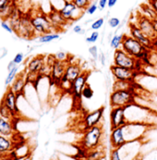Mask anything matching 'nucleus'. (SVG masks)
Instances as JSON below:
<instances>
[{"mask_svg":"<svg viewBox=\"0 0 157 160\" xmlns=\"http://www.w3.org/2000/svg\"><path fill=\"white\" fill-rule=\"evenodd\" d=\"M47 16L52 23L56 32H59L60 31L63 30V28H65L68 24V22L61 15L59 9H56V8L52 6H51V10L47 13Z\"/></svg>","mask_w":157,"mask_h":160,"instance_id":"obj_18","label":"nucleus"},{"mask_svg":"<svg viewBox=\"0 0 157 160\" xmlns=\"http://www.w3.org/2000/svg\"><path fill=\"white\" fill-rule=\"evenodd\" d=\"M148 4L154 8L157 14V0H148Z\"/></svg>","mask_w":157,"mask_h":160,"instance_id":"obj_46","label":"nucleus"},{"mask_svg":"<svg viewBox=\"0 0 157 160\" xmlns=\"http://www.w3.org/2000/svg\"><path fill=\"white\" fill-rule=\"evenodd\" d=\"M113 64L119 66V67H122V68L132 69V70L138 71V72H141V68L144 65L142 63V61L131 57L130 55L126 53L121 48L114 50Z\"/></svg>","mask_w":157,"mask_h":160,"instance_id":"obj_4","label":"nucleus"},{"mask_svg":"<svg viewBox=\"0 0 157 160\" xmlns=\"http://www.w3.org/2000/svg\"><path fill=\"white\" fill-rule=\"evenodd\" d=\"M123 37H124V33H115L112 38L110 39L109 43H110V47L113 50H116L118 48H121L122 45V41H123Z\"/></svg>","mask_w":157,"mask_h":160,"instance_id":"obj_28","label":"nucleus"},{"mask_svg":"<svg viewBox=\"0 0 157 160\" xmlns=\"http://www.w3.org/2000/svg\"><path fill=\"white\" fill-rule=\"evenodd\" d=\"M125 113L128 122H140L149 125H155L152 121L154 112L146 108H143L137 103L125 108Z\"/></svg>","mask_w":157,"mask_h":160,"instance_id":"obj_2","label":"nucleus"},{"mask_svg":"<svg viewBox=\"0 0 157 160\" xmlns=\"http://www.w3.org/2000/svg\"><path fill=\"white\" fill-rule=\"evenodd\" d=\"M31 22L36 35H43L45 33L55 32V29L50 22L47 13L38 11L34 14H31Z\"/></svg>","mask_w":157,"mask_h":160,"instance_id":"obj_7","label":"nucleus"},{"mask_svg":"<svg viewBox=\"0 0 157 160\" xmlns=\"http://www.w3.org/2000/svg\"><path fill=\"white\" fill-rule=\"evenodd\" d=\"M105 114V107H101L97 109H94L91 112H88L83 118V132L92 128L94 126L100 125Z\"/></svg>","mask_w":157,"mask_h":160,"instance_id":"obj_13","label":"nucleus"},{"mask_svg":"<svg viewBox=\"0 0 157 160\" xmlns=\"http://www.w3.org/2000/svg\"><path fill=\"white\" fill-rule=\"evenodd\" d=\"M16 66H18V65H16V64L13 62V60H11V61L8 63V65H7V69H8V70H10V69H12L13 68H15Z\"/></svg>","mask_w":157,"mask_h":160,"instance_id":"obj_48","label":"nucleus"},{"mask_svg":"<svg viewBox=\"0 0 157 160\" xmlns=\"http://www.w3.org/2000/svg\"><path fill=\"white\" fill-rule=\"evenodd\" d=\"M109 160H123L118 148H111L109 152Z\"/></svg>","mask_w":157,"mask_h":160,"instance_id":"obj_36","label":"nucleus"},{"mask_svg":"<svg viewBox=\"0 0 157 160\" xmlns=\"http://www.w3.org/2000/svg\"><path fill=\"white\" fill-rule=\"evenodd\" d=\"M90 74V71L83 70V72L71 82V87H70V91L68 94H71L74 100L82 98L81 92L83 90V88L86 86V84L88 83V79H89Z\"/></svg>","mask_w":157,"mask_h":160,"instance_id":"obj_11","label":"nucleus"},{"mask_svg":"<svg viewBox=\"0 0 157 160\" xmlns=\"http://www.w3.org/2000/svg\"><path fill=\"white\" fill-rule=\"evenodd\" d=\"M109 143L111 148H120L121 146L127 143L124 137L122 127H118L111 130L109 135Z\"/></svg>","mask_w":157,"mask_h":160,"instance_id":"obj_20","label":"nucleus"},{"mask_svg":"<svg viewBox=\"0 0 157 160\" xmlns=\"http://www.w3.org/2000/svg\"><path fill=\"white\" fill-rule=\"evenodd\" d=\"M0 117L5 118H8V119H12L13 118L10 111L1 103H0Z\"/></svg>","mask_w":157,"mask_h":160,"instance_id":"obj_35","label":"nucleus"},{"mask_svg":"<svg viewBox=\"0 0 157 160\" xmlns=\"http://www.w3.org/2000/svg\"><path fill=\"white\" fill-rule=\"evenodd\" d=\"M94 95V91L93 89L91 88L89 83L86 84V86L83 88V90L81 92V97H83L84 99H87V100H91Z\"/></svg>","mask_w":157,"mask_h":160,"instance_id":"obj_30","label":"nucleus"},{"mask_svg":"<svg viewBox=\"0 0 157 160\" xmlns=\"http://www.w3.org/2000/svg\"><path fill=\"white\" fill-rule=\"evenodd\" d=\"M153 125L140 123V122H128L124 126H122L123 133L126 142L143 140Z\"/></svg>","mask_w":157,"mask_h":160,"instance_id":"obj_5","label":"nucleus"},{"mask_svg":"<svg viewBox=\"0 0 157 160\" xmlns=\"http://www.w3.org/2000/svg\"><path fill=\"white\" fill-rule=\"evenodd\" d=\"M19 36L25 39H32L35 37L36 33L31 22V14L22 15L21 18L20 26L16 32Z\"/></svg>","mask_w":157,"mask_h":160,"instance_id":"obj_15","label":"nucleus"},{"mask_svg":"<svg viewBox=\"0 0 157 160\" xmlns=\"http://www.w3.org/2000/svg\"><path fill=\"white\" fill-rule=\"evenodd\" d=\"M117 1H118V0H108V1H107V7H108L109 8H114V7L116 5Z\"/></svg>","mask_w":157,"mask_h":160,"instance_id":"obj_47","label":"nucleus"},{"mask_svg":"<svg viewBox=\"0 0 157 160\" xmlns=\"http://www.w3.org/2000/svg\"><path fill=\"white\" fill-rule=\"evenodd\" d=\"M98 60L101 62V65H102V66H105L106 58H105V55L103 52H101V53L99 54V58H98Z\"/></svg>","mask_w":157,"mask_h":160,"instance_id":"obj_44","label":"nucleus"},{"mask_svg":"<svg viewBox=\"0 0 157 160\" xmlns=\"http://www.w3.org/2000/svg\"><path fill=\"white\" fill-rule=\"evenodd\" d=\"M67 62L64 61H58L56 59V61L54 62L52 69H51V74L48 78L49 82H50V85L51 86H58L59 82H61L65 71L67 69Z\"/></svg>","mask_w":157,"mask_h":160,"instance_id":"obj_12","label":"nucleus"},{"mask_svg":"<svg viewBox=\"0 0 157 160\" xmlns=\"http://www.w3.org/2000/svg\"><path fill=\"white\" fill-rule=\"evenodd\" d=\"M109 122H110V129H115L118 127H122L128 123L125 108L117 107V108H111L109 113Z\"/></svg>","mask_w":157,"mask_h":160,"instance_id":"obj_17","label":"nucleus"},{"mask_svg":"<svg viewBox=\"0 0 157 160\" xmlns=\"http://www.w3.org/2000/svg\"><path fill=\"white\" fill-rule=\"evenodd\" d=\"M13 3V0H0V17L3 18V20L9 19L17 10Z\"/></svg>","mask_w":157,"mask_h":160,"instance_id":"obj_22","label":"nucleus"},{"mask_svg":"<svg viewBox=\"0 0 157 160\" xmlns=\"http://www.w3.org/2000/svg\"><path fill=\"white\" fill-rule=\"evenodd\" d=\"M88 51H89V54L91 56V58H92V59L94 61L98 60V58H99V50H98L97 46H95V45L91 46L89 47V49H88Z\"/></svg>","mask_w":157,"mask_h":160,"instance_id":"obj_37","label":"nucleus"},{"mask_svg":"<svg viewBox=\"0 0 157 160\" xmlns=\"http://www.w3.org/2000/svg\"><path fill=\"white\" fill-rule=\"evenodd\" d=\"M54 56H55L56 59L58 60V61H64V62H67L68 63V61L70 59L69 55L67 54V52H64V51H58Z\"/></svg>","mask_w":157,"mask_h":160,"instance_id":"obj_32","label":"nucleus"},{"mask_svg":"<svg viewBox=\"0 0 157 160\" xmlns=\"http://www.w3.org/2000/svg\"><path fill=\"white\" fill-rule=\"evenodd\" d=\"M105 24V18H99L91 24V30L99 31Z\"/></svg>","mask_w":157,"mask_h":160,"instance_id":"obj_33","label":"nucleus"},{"mask_svg":"<svg viewBox=\"0 0 157 160\" xmlns=\"http://www.w3.org/2000/svg\"><path fill=\"white\" fill-rule=\"evenodd\" d=\"M73 32H74L75 33H77V34H84L86 31H85V29H84L81 25L77 24V25H75V26L73 27Z\"/></svg>","mask_w":157,"mask_h":160,"instance_id":"obj_42","label":"nucleus"},{"mask_svg":"<svg viewBox=\"0 0 157 160\" xmlns=\"http://www.w3.org/2000/svg\"><path fill=\"white\" fill-rule=\"evenodd\" d=\"M153 23H154V28H155V32H156V34H157V19L154 20V21H153Z\"/></svg>","mask_w":157,"mask_h":160,"instance_id":"obj_49","label":"nucleus"},{"mask_svg":"<svg viewBox=\"0 0 157 160\" xmlns=\"http://www.w3.org/2000/svg\"><path fill=\"white\" fill-rule=\"evenodd\" d=\"M99 36H100V33H99L98 31H92V32L91 33L90 35L88 37H86L85 41L88 44H94V43H96L98 41Z\"/></svg>","mask_w":157,"mask_h":160,"instance_id":"obj_34","label":"nucleus"},{"mask_svg":"<svg viewBox=\"0 0 157 160\" xmlns=\"http://www.w3.org/2000/svg\"><path fill=\"white\" fill-rule=\"evenodd\" d=\"M1 27H2L5 31H7V32H9V33L14 32V31H13V29H12V27H11L10 23L7 22H6V20H3V21L1 22Z\"/></svg>","mask_w":157,"mask_h":160,"instance_id":"obj_40","label":"nucleus"},{"mask_svg":"<svg viewBox=\"0 0 157 160\" xmlns=\"http://www.w3.org/2000/svg\"><path fill=\"white\" fill-rule=\"evenodd\" d=\"M105 135V130L102 124L94 126L83 132L82 138L80 144L88 151L103 145V140Z\"/></svg>","mask_w":157,"mask_h":160,"instance_id":"obj_3","label":"nucleus"},{"mask_svg":"<svg viewBox=\"0 0 157 160\" xmlns=\"http://www.w3.org/2000/svg\"><path fill=\"white\" fill-rule=\"evenodd\" d=\"M105 148L101 145L97 148H94L88 152L86 160H105Z\"/></svg>","mask_w":157,"mask_h":160,"instance_id":"obj_25","label":"nucleus"},{"mask_svg":"<svg viewBox=\"0 0 157 160\" xmlns=\"http://www.w3.org/2000/svg\"><path fill=\"white\" fill-rule=\"evenodd\" d=\"M135 90H112L109 95V105L111 108H126L136 103Z\"/></svg>","mask_w":157,"mask_h":160,"instance_id":"obj_6","label":"nucleus"},{"mask_svg":"<svg viewBox=\"0 0 157 160\" xmlns=\"http://www.w3.org/2000/svg\"><path fill=\"white\" fill-rule=\"evenodd\" d=\"M136 24L139 26V28L142 31V32L149 37L151 40L155 41L157 39V34L155 31L154 28V23L153 21L144 17L143 15H141L140 13L138 14L137 18H136Z\"/></svg>","mask_w":157,"mask_h":160,"instance_id":"obj_16","label":"nucleus"},{"mask_svg":"<svg viewBox=\"0 0 157 160\" xmlns=\"http://www.w3.org/2000/svg\"><path fill=\"white\" fill-rule=\"evenodd\" d=\"M59 38H60L59 33L56 32H49V33H45V34H43V35H40L38 37V41L41 44H48V43H51L53 41L58 40Z\"/></svg>","mask_w":157,"mask_h":160,"instance_id":"obj_27","label":"nucleus"},{"mask_svg":"<svg viewBox=\"0 0 157 160\" xmlns=\"http://www.w3.org/2000/svg\"><path fill=\"white\" fill-rule=\"evenodd\" d=\"M18 71H19L18 66H16L15 68H13L12 69L8 70V74H7L6 80H5V86H7V87H9L10 86V84L13 82V81L18 76Z\"/></svg>","mask_w":157,"mask_h":160,"instance_id":"obj_29","label":"nucleus"},{"mask_svg":"<svg viewBox=\"0 0 157 160\" xmlns=\"http://www.w3.org/2000/svg\"><path fill=\"white\" fill-rule=\"evenodd\" d=\"M133 160H141V158L140 157V158H135V159H133Z\"/></svg>","mask_w":157,"mask_h":160,"instance_id":"obj_50","label":"nucleus"},{"mask_svg":"<svg viewBox=\"0 0 157 160\" xmlns=\"http://www.w3.org/2000/svg\"><path fill=\"white\" fill-rule=\"evenodd\" d=\"M91 1H93V0H91Z\"/></svg>","mask_w":157,"mask_h":160,"instance_id":"obj_51","label":"nucleus"},{"mask_svg":"<svg viewBox=\"0 0 157 160\" xmlns=\"http://www.w3.org/2000/svg\"><path fill=\"white\" fill-rule=\"evenodd\" d=\"M110 72H111L115 81L130 82H135L137 77L140 73V72L135 71L132 69L122 68V67H119V66H116L114 64L110 66Z\"/></svg>","mask_w":157,"mask_h":160,"instance_id":"obj_9","label":"nucleus"},{"mask_svg":"<svg viewBox=\"0 0 157 160\" xmlns=\"http://www.w3.org/2000/svg\"><path fill=\"white\" fill-rule=\"evenodd\" d=\"M140 14L152 21L157 19L156 12L154 10V8L148 3H144V4L140 5Z\"/></svg>","mask_w":157,"mask_h":160,"instance_id":"obj_26","label":"nucleus"},{"mask_svg":"<svg viewBox=\"0 0 157 160\" xmlns=\"http://www.w3.org/2000/svg\"><path fill=\"white\" fill-rule=\"evenodd\" d=\"M71 1L74 3V5L79 9H81L82 11H85L87 9V8L91 5V0H71Z\"/></svg>","mask_w":157,"mask_h":160,"instance_id":"obj_31","label":"nucleus"},{"mask_svg":"<svg viewBox=\"0 0 157 160\" xmlns=\"http://www.w3.org/2000/svg\"><path fill=\"white\" fill-rule=\"evenodd\" d=\"M61 15L68 23H72L81 20L85 11L79 9L71 0H65L63 7L59 9Z\"/></svg>","mask_w":157,"mask_h":160,"instance_id":"obj_8","label":"nucleus"},{"mask_svg":"<svg viewBox=\"0 0 157 160\" xmlns=\"http://www.w3.org/2000/svg\"><path fill=\"white\" fill-rule=\"evenodd\" d=\"M107 1L108 0H98V8L99 10H104L107 7Z\"/></svg>","mask_w":157,"mask_h":160,"instance_id":"obj_43","label":"nucleus"},{"mask_svg":"<svg viewBox=\"0 0 157 160\" xmlns=\"http://www.w3.org/2000/svg\"><path fill=\"white\" fill-rule=\"evenodd\" d=\"M121 49L135 58L142 61L143 64H150L151 50H148L130 34H124Z\"/></svg>","mask_w":157,"mask_h":160,"instance_id":"obj_1","label":"nucleus"},{"mask_svg":"<svg viewBox=\"0 0 157 160\" xmlns=\"http://www.w3.org/2000/svg\"><path fill=\"white\" fill-rule=\"evenodd\" d=\"M107 23H108V25H109L110 28L115 29V28H118L121 25V21L118 18H116V17H111L107 21Z\"/></svg>","mask_w":157,"mask_h":160,"instance_id":"obj_38","label":"nucleus"},{"mask_svg":"<svg viewBox=\"0 0 157 160\" xmlns=\"http://www.w3.org/2000/svg\"><path fill=\"white\" fill-rule=\"evenodd\" d=\"M0 160H17L11 154L5 155V156H0Z\"/></svg>","mask_w":157,"mask_h":160,"instance_id":"obj_45","label":"nucleus"},{"mask_svg":"<svg viewBox=\"0 0 157 160\" xmlns=\"http://www.w3.org/2000/svg\"><path fill=\"white\" fill-rule=\"evenodd\" d=\"M23 60H24V55H23V53H18L14 57V58H13V62L16 65H21L23 62Z\"/></svg>","mask_w":157,"mask_h":160,"instance_id":"obj_41","label":"nucleus"},{"mask_svg":"<svg viewBox=\"0 0 157 160\" xmlns=\"http://www.w3.org/2000/svg\"><path fill=\"white\" fill-rule=\"evenodd\" d=\"M98 9H99L98 2H93V3H91L90 6L87 8V9L85 10V13L88 14V15H93Z\"/></svg>","mask_w":157,"mask_h":160,"instance_id":"obj_39","label":"nucleus"},{"mask_svg":"<svg viewBox=\"0 0 157 160\" xmlns=\"http://www.w3.org/2000/svg\"><path fill=\"white\" fill-rule=\"evenodd\" d=\"M45 59H46V56L45 55H37V56L32 58L26 65L25 73L39 74L42 68L45 65Z\"/></svg>","mask_w":157,"mask_h":160,"instance_id":"obj_19","label":"nucleus"},{"mask_svg":"<svg viewBox=\"0 0 157 160\" xmlns=\"http://www.w3.org/2000/svg\"><path fill=\"white\" fill-rule=\"evenodd\" d=\"M129 30H130V35L135 38L137 41H139L142 46L148 50L153 51L154 50V41L151 40L149 37H147L142 31L139 28V26L136 22H130L129 24Z\"/></svg>","mask_w":157,"mask_h":160,"instance_id":"obj_14","label":"nucleus"},{"mask_svg":"<svg viewBox=\"0 0 157 160\" xmlns=\"http://www.w3.org/2000/svg\"><path fill=\"white\" fill-rule=\"evenodd\" d=\"M15 149V142L10 137L0 134V156L10 154Z\"/></svg>","mask_w":157,"mask_h":160,"instance_id":"obj_23","label":"nucleus"},{"mask_svg":"<svg viewBox=\"0 0 157 160\" xmlns=\"http://www.w3.org/2000/svg\"><path fill=\"white\" fill-rule=\"evenodd\" d=\"M18 99H19V97L17 96V94L10 88L7 87V91L0 102L10 111L13 118H19L20 114H21L20 109L18 108Z\"/></svg>","mask_w":157,"mask_h":160,"instance_id":"obj_10","label":"nucleus"},{"mask_svg":"<svg viewBox=\"0 0 157 160\" xmlns=\"http://www.w3.org/2000/svg\"><path fill=\"white\" fill-rule=\"evenodd\" d=\"M28 82L26 81V77H25V73L22 72L20 75H18L16 77V79L13 81V82L10 84V86L8 88H10L12 91L14 92L18 97H20L21 95L24 94L25 88L27 86Z\"/></svg>","mask_w":157,"mask_h":160,"instance_id":"obj_21","label":"nucleus"},{"mask_svg":"<svg viewBox=\"0 0 157 160\" xmlns=\"http://www.w3.org/2000/svg\"><path fill=\"white\" fill-rule=\"evenodd\" d=\"M15 132L11 119L0 117V134L11 138L15 134Z\"/></svg>","mask_w":157,"mask_h":160,"instance_id":"obj_24","label":"nucleus"}]
</instances>
